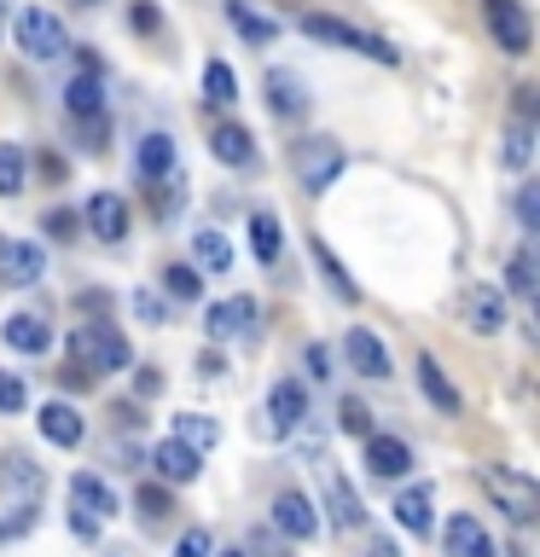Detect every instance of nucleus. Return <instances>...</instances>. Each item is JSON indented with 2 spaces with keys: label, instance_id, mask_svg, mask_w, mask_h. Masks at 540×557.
Returning <instances> with one entry per match:
<instances>
[{
  "label": "nucleus",
  "instance_id": "nucleus-35",
  "mask_svg": "<svg viewBox=\"0 0 540 557\" xmlns=\"http://www.w3.org/2000/svg\"><path fill=\"white\" fill-rule=\"evenodd\" d=\"M163 290L181 296V302H192V296L204 290V278H198V268H186V261H169V268H163Z\"/></svg>",
  "mask_w": 540,
  "mask_h": 557
},
{
  "label": "nucleus",
  "instance_id": "nucleus-37",
  "mask_svg": "<svg viewBox=\"0 0 540 557\" xmlns=\"http://www.w3.org/2000/svg\"><path fill=\"white\" fill-rule=\"evenodd\" d=\"M338 424H343V435H360V442H366V435H372V412H366L360 400L348 395L343 407H338Z\"/></svg>",
  "mask_w": 540,
  "mask_h": 557
},
{
  "label": "nucleus",
  "instance_id": "nucleus-17",
  "mask_svg": "<svg viewBox=\"0 0 540 557\" xmlns=\"http://www.w3.org/2000/svg\"><path fill=\"white\" fill-rule=\"evenodd\" d=\"M418 389H425V400H430L435 412L459 418L465 400H459V389L447 383V372H442V360H435V355H418Z\"/></svg>",
  "mask_w": 540,
  "mask_h": 557
},
{
  "label": "nucleus",
  "instance_id": "nucleus-27",
  "mask_svg": "<svg viewBox=\"0 0 540 557\" xmlns=\"http://www.w3.org/2000/svg\"><path fill=\"white\" fill-rule=\"evenodd\" d=\"M226 17H233V29H238L250 47H268V41H279V24H273V17L250 12L244 0H226Z\"/></svg>",
  "mask_w": 540,
  "mask_h": 557
},
{
  "label": "nucleus",
  "instance_id": "nucleus-36",
  "mask_svg": "<svg viewBox=\"0 0 540 557\" xmlns=\"http://www.w3.org/2000/svg\"><path fill=\"white\" fill-rule=\"evenodd\" d=\"M314 256H320V268H326V278H331V290H338V296H348V302H355V296H360V290H355V278H348V273H343V261H338V256H331V250H326V244H314Z\"/></svg>",
  "mask_w": 540,
  "mask_h": 557
},
{
  "label": "nucleus",
  "instance_id": "nucleus-2",
  "mask_svg": "<svg viewBox=\"0 0 540 557\" xmlns=\"http://www.w3.org/2000/svg\"><path fill=\"white\" fill-rule=\"evenodd\" d=\"M303 35H314V41H331V47H343V52H360V59H372V64H401V52L390 41H378V35H366L355 24H343V17H331V12H303Z\"/></svg>",
  "mask_w": 540,
  "mask_h": 557
},
{
  "label": "nucleus",
  "instance_id": "nucleus-5",
  "mask_svg": "<svg viewBox=\"0 0 540 557\" xmlns=\"http://www.w3.org/2000/svg\"><path fill=\"white\" fill-rule=\"evenodd\" d=\"M488 29H494V47L512 52V59L535 47V24L523 12V0H488Z\"/></svg>",
  "mask_w": 540,
  "mask_h": 557
},
{
  "label": "nucleus",
  "instance_id": "nucleus-46",
  "mask_svg": "<svg viewBox=\"0 0 540 557\" xmlns=\"http://www.w3.org/2000/svg\"><path fill=\"white\" fill-rule=\"evenodd\" d=\"M517 116H523V122H535V116H540V87H529V82L517 87Z\"/></svg>",
  "mask_w": 540,
  "mask_h": 557
},
{
  "label": "nucleus",
  "instance_id": "nucleus-43",
  "mask_svg": "<svg viewBox=\"0 0 540 557\" xmlns=\"http://www.w3.org/2000/svg\"><path fill=\"white\" fill-rule=\"evenodd\" d=\"M174 557H209V534L204 529H186L181 546H174Z\"/></svg>",
  "mask_w": 540,
  "mask_h": 557
},
{
  "label": "nucleus",
  "instance_id": "nucleus-11",
  "mask_svg": "<svg viewBox=\"0 0 540 557\" xmlns=\"http://www.w3.org/2000/svg\"><path fill=\"white\" fill-rule=\"evenodd\" d=\"M366 470L372 476H383V482H395V476H407L413 470V447L401 442V435H366Z\"/></svg>",
  "mask_w": 540,
  "mask_h": 557
},
{
  "label": "nucleus",
  "instance_id": "nucleus-21",
  "mask_svg": "<svg viewBox=\"0 0 540 557\" xmlns=\"http://www.w3.org/2000/svg\"><path fill=\"white\" fill-rule=\"evenodd\" d=\"M268 104L279 116H303L308 111V87H303V76H296V70H268Z\"/></svg>",
  "mask_w": 540,
  "mask_h": 557
},
{
  "label": "nucleus",
  "instance_id": "nucleus-24",
  "mask_svg": "<svg viewBox=\"0 0 540 557\" xmlns=\"http://www.w3.org/2000/svg\"><path fill=\"white\" fill-rule=\"evenodd\" d=\"M0 337H7V348H24V355H47L52 331H47L41 313H12V320L0 325Z\"/></svg>",
  "mask_w": 540,
  "mask_h": 557
},
{
  "label": "nucleus",
  "instance_id": "nucleus-4",
  "mask_svg": "<svg viewBox=\"0 0 540 557\" xmlns=\"http://www.w3.org/2000/svg\"><path fill=\"white\" fill-rule=\"evenodd\" d=\"M482 487L500 499V511L512 517V522H535V517H540V487H535L529 476H517V470L488 465V470H482Z\"/></svg>",
  "mask_w": 540,
  "mask_h": 557
},
{
  "label": "nucleus",
  "instance_id": "nucleus-1",
  "mask_svg": "<svg viewBox=\"0 0 540 557\" xmlns=\"http://www.w3.org/2000/svg\"><path fill=\"white\" fill-rule=\"evenodd\" d=\"M64 348H70V366H82L87 377H99V372H128V366H134V348H128V337H122V325H111V320L76 325Z\"/></svg>",
  "mask_w": 540,
  "mask_h": 557
},
{
  "label": "nucleus",
  "instance_id": "nucleus-33",
  "mask_svg": "<svg viewBox=\"0 0 540 557\" xmlns=\"http://www.w3.org/2000/svg\"><path fill=\"white\" fill-rule=\"evenodd\" d=\"M174 435H181V442L186 447H216L221 442V424H216V418H204V412H181V418H174Z\"/></svg>",
  "mask_w": 540,
  "mask_h": 557
},
{
  "label": "nucleus",
  "instance_id": "nucleus-9",
  "mask_svg": "<svg viewBox=\"0 0 540 557\" xmlns=\"http://www.w3.org/2000/svg\"><path fill=\"white\" fill-rule=\"evenodd\" d=\"M0 487H7L12 505H35L41 487H47V476H41L35 459H24V453H7V459H0Z\"/></svg>",
  "mask_w": 540,
  "mask_h": 557
},
{
  "label": "nucleus",
  "instance_id": "nucleus-10",
  "mask_svg": "<svg viewBox=\"0 0 540 557\" xmlns=\"http://www.w3.org/2000/svg\"><path fill=\"white\" fill-rule=\"evenodd\" d=\"M41 273H47V250H41V244H12V238H7V250H0V285L24 290V285H35Z\"/></svg>",
  "mask_w": 540,
  "mask_h": 557
},
{
  "label": "nucleus",
  "instance_id": "nucleus-48",
  "mask_svg": "<svg viewBox=\"0 0 540 557\" xmlns=\"http://www.w3.org/2000/svg\"><path fill=\"white\" fill-rule=\"evenodd\" d=\"M70 534H82V540H94L99 534V522L87 517V511H70Z\"/></svg>",
  "mask_w": 540,
  "mask_h": 557
},
{
  "label": "nucleus",
  "instance_id": "nucleus-28",
  "mask_svg": "<svg viewBox=\"0 0 540 557\" xmlns=\"http://www.w3.org/2000/svg\"><path fill=\"white\" fill-rule=\"evenodd\" d=\"M29 186V157L17 139H0V198H17Z\"/></svg>",
  "mask_w": 540,
  "mask_h": 557
},
{
  "label": "nucleus",
  "instance_id": "nucleus-23",
  "mask_svg": "<svg viewBox=\"0 0 540 557\" xmlns=\"http://www.w3.org/2000/svg\"><path fill=\"white\" fill-rule=\"evenodd\" d=\"M151 465H157V476H163V482H192V476H198V447H186L181 435H174V442H157Z\"/></svg>",
  "mask_w": 540,
  "mask_h": 557
},
{
  "label": "nucleus",
  "instance_id": "nucleus-47",
  "mask_svg": "<svg viewBox=\"0 0 540 557\" xmlns=\"http://www.w3.org/2000/svg\"><path fill=\"white\" fill-rule=\"evenodd\" d=\"M303 366H308V377H314V383H320V377H331V355H326L320 343H314L308 355H303Z\"/></svg>",
  "mask_w": 540,
  "mask_h": 557
},
{
  "label": "nucleus",
  "instance_id": "nucleus-8",
  "mask_svg": "<svg viewBox=\"0 0 540 557\" xmlns=\"http://www.w3.org/2000/svg\"><path fill=\"white\" fill-rule=\"evenodd\" d=\"M273 529L285 534V540H314V534H320V511H314L308 494L285 487V494L273 499Z\"/></svg>",
  "mask_w": 540,
  "mask_h": 557
},
{
  "label": "nucleus",
  "instance_id": "nucleus-44",
  "mask_svg": "<svg viewBox=\"0 0 540 557\" xmlns=\"http://www.w3.org/2000/svg\"><path fill=\"white\" fill-rule=\"evenodd\" d=\"M134 29H139V35H157V29H163V17H157L151 0H134Z\"/></svg>",
  "mask_w": 540,
  "mask_h": 557
},
{
  "label": "nucleus",
  "instance_id": "nucleus-26",
  "mask_svg": "<svg viewBox=\"0 0 540 557\" xmlns=\"http://www.w3.org/2000/svg\"><path fill=\"white\" fill-rule=\"evenodd\" d=\"M64 111H70V116H82V122L105 111V94H99V76H94V70L70 76V87H64Z\"/></svg>",
  "mask_w": 540,
  "mask_h": 557
},
{
  "label": "nucleus",
  "instance_id": "nucleus-19",
  "mask_svg": "<svg viewBox=\"0 0 540 557\" xmlns=\"http://www.w3.org/2000/svg\"><path fill=\"white\" fill-rule=\"evenodd\" d=\"M447 557H494V540H488V529H482V522L477 517H447Z\"/></svg>",
  "mask_w": 540,
  "mask_h": 557
},
{
  "label": "nucleus",
  "instance_id": "nucleus-18",
  "mask_svg": "<svg viewBox=\"0 0 540 557\" xmlns=\"http://www.w3.org/2000/svg\"><path fill=\"white\" fill-rule=\"evenodd\" d=\"M35 424H41V435H47L52 447H76L82 435H87L82 412L70 407V400H47V407H41V418H35Z\"/></svg>",
  "mask_w": 540,
  "mask_h": 557
},
{
  "label": "nucleus",
  "instance_id": "nucleus-34",
  "mask_svg": "<svg viewBox=\"0 0 540 557\" xmlns=\"http://www.w3.org/2000/svg\"><path fill=\"white\" fill-rule=\"evenodd\" d=\"M204 94L216 99V104H233V99H238V76H233V64L209 59V64H204Z\"/></svg>",
  "mask_w": 540,
  "mask_h": 557
},
{
  "label": "nucleus",
  "instance_id": "nucleus-7",
  "mask_svg": "<svg viewBox=\"0 0 540 557\" xmlns=\"http://www.w3.org/2000/svg\"><path fill=\"white\" fill-rule=\"evenodd\" d=\"M296 169H303L308 191H326L343 174V146H338V139H308V146L296 151Z\"/></svg>",
  "mask_w": 540,
  "mask_h": 557
},
{
  "label": "nucleus",
  "instance_id": "nucleus-15",
  "mask_svg": "<svg viewBox=\"0 0 540 557\" xmlns=\"http://www.w3.org/2000/svg\"><path fill=\"white\" fill-rule=\"evenodd\" d=\"M343 355H348V366H355L360 377H378V383L390 377V355H383V343H378L366 325H355V331L343 337Z\"/></svg>",
  "mask_w": 540,
  "mask_h": 557
},
{
  "label": "nucleus",
  "instance_id": "nucleus-25",
  "mask_svg": "<svg viewBox=\"0 0 540 557\" xmlns=\"http://www.w3.org/2000/svg\"><path fill=\"white\" fill-rule=\"evenodd\" d=\"M134 169H139V181H163V174L174 169V139L169 134H146V139H139Z\"/></svg>",
  "mask_w": 540,
  "mask_h": 557
},
{
  "label": "nucleus",
  "instance_id": "nucleus-38",
  "mask_svg": "<svg viewBox=\"0 0 540 557\" xmlns=\"http://www.w3.org/2000/svg\"><path fill=\"white\" fill-rule=\"evenodd\" d=\"M505 285H512L517 296H529V290H535V256H529V250H517V256H512V268H505Z\"/></svg>",
  "mask_w": 540,
  "mask_h": 557
},
{
  "label": "nucleus",
  "instance_id": "nucleus-29",
  "mask_svg": "<svg viewBox=\"0 0 540 557\" xmlns=\"http://www.w3.org/2000/svg\"><path fill=\"white\" fill-rule=\"evenodd\" d=\"M279 244H285V238H279V215H273V209H256V215H250V250H256L261 268H273V261H279Z\"/></svg>",
  "mask_w": 540,
  "mask_h": 557
},
{
  "label": "nucleus",
  "instance_id": "nucleus-49",
  "mask_svg": "<svg viewBox=\"0 0 540 557\" xmlns=\"http://www.w3.org/2000/svg\"><path fill=\"white\" fill-rule=\"evenodd\" d=\"M157 383H163V377H157V366H139V395H157Z\"/></svg>",
  "mask_w": 540,
  "mask_h": 557
},
{
  "label": "nucleus",
  "instance_id": "nucleus-32",
  "mask_svg": "<svg viewBox=\"0 0 540 557\" xmlns=\"http://www.w3.org/2000/svg\"><path fill=\"white\" fill-rule=\"evenodd\" d=\"M192 250H198V268H216V273L233 268V244H226V233H216V226H204V233L192 238Z\"/></svg>",
  "mask_w": 540,
  "mask_h": 557
},
{
  "label": "nucleus",
  "instance_id": "nucleus-40",
  "mask_svg": "<svg viewBox=\"0 0 540 557\" xmlns=\"http://www.w3.org/2000/svg\"><path fill=\"white\" fill-rule=\"evenodd\" d=\"M24 377H17V372H0V412H17V407H24Z\"/></svg>",
  "mask_w": 540,
  "mask_h": 557
},
{
  "label": "nucleus",
  "instance_id": "nucleus-42",
  "mask_svg": "<svg viewBox=\"0 0 540 557\" xmlns=\"http://www.w3.org/2000/svg\"><path fill=\"white\" fill-rule=\"evenodd\" d=\"M134 313H139L146 325H163V302H157L151 290H134Z\"/></svg>",
  "mask_w": 540,
  "mask_h": 557
},
{
  "label": "nucleus",
  "instance_id": "nucleus-20",
  "mask_svg": "<svg viewBox=\"0 0 540 557\" xmlns=\"http://www.w3.org/2000/svg\"><path fill=\"white\" fill-rule=\"evenodd\" d=\"M430 511H435L430 482H413V487H401V494H395V522L407 534H430Z\"/></svg>",
  "mask_w": 540,
  "mask_h": 557
},
{
  "label": "nucleus",
  "instance_id": "nucleus-39",
  "mask_svg": "<svg viewBox=\"0 0 540 557\" xmlns=\"http://www.w3.org/2000/svg\"><path fill=\"white\" fill-rule=\"evenodd\" d=\"M517 221L523 233H540V186H517Z\"/></svg>",
  "mask_w": 540,
  "mask_h": 557
},
{
  "label": "nucleus",
  "instance_id": "nucleus-3",
  "mask_svg": "<svg viewBox=\"0 0 540 557\" xmlns=\"http://www.w3.org/2000/svg\"><path fill=\"white\" fill-rule=\"evenodd\" d=\"M12 41H17V52H24V59L52 64V59H64L70 35H64V24H59L47 7H24V12L12 17Z\"/></svg>",
  "mask_w": 540,
  "mask_h": 557
},
{
  "label": "nucleus",
  "instance_id": "nucleus-52",
  "mask_svg": "<svg viewBox=\"0 0 540 557\" xmlns=\"http://www.w3.org/2000/svg\"><path fill=\"white\" fill-rule=\"evenodd\" d=\"M372 557H395V546H372Z\"/></svg>",
  "mask_w": 540,
  "mask_h": 557
},
{
  "label": "nucleus",
  "instance_id": "nucleus-45",
  "mask_svg": "<svg viewBox=\"0 0 540 557\" xmlns=\"http://www.w3.org/2000/svg\"><path fill=\"white\" fill-rule=\"evenodd\" d=\"M52 238H76V215H70V209H52V215L41 221Z\"/></svg>",
  "mask_w": 540,
  "mask_h": 557
},
{
  "label": "nucleus",
  "instance_id": "nucleus-6",
  "mask_svg": "<svg viewBox=\"0 0 540 557\" xmlns=\"http://www.w3.org/2000/svg\"><path fill=\"white\" fill-rule=\"evenodd\" d=\"M308 418V395H303V383H273V395H268V407H261V424L256 430H268V435H291L296 424Z\"/></svg>",
  "mask_w": 540,
  "mask_h": 557
},
{
  "label": "nucleus",
  "instance_id": "nucleus-51",
  "mask_svg": "<svg viewBox=\"0 0 540 557\" xmlns=\"http://www.w3.org/2000/svg\"><path fill=\"white\" fill-rule=\"evenodd\" d=\"M256 552H261V557H279V540H273V534H261V529H256Z\"/></svg>",
  "mask_w": 540,
  "mask_h": 557
},
{
  "label": "nucleus",
  "instance_id": "nucleus-41",
  "mask_svg": "<svg viewBox=\"0 0 540 557\" xmlns=\"http://www.w3.org/2000/svg\"><path fill=\"white\" fill-rule=\"evenodd\" d=\"M139 511H146V517H163V511H174V499H169V487H139Z\"/></svg>",
  "mask_w": 540,
  "mask_h": 557
},
{
  "label": "nucleus",
  "instance_id": "nucleus-53",
  "mask_svg": "<svg viewBox=\"0 0 540 557\" xmlns=\"http://www.w3.org/2000/svg\"><path fill=\"white\" fill-rule=\"evenodd\" d=\"M221 557H250V552H221Z\"/></svg>",
  "mask_w": 540,
  "mask_h": 557
},
{
  "label": "nucleus",
  "instance_id": "nucleus-14",
  "mask_svg": "<svg viewBox=\"0 0 540 557\" xmlns=\"http://www.w3.org/2000/svg\"><path fill=\"white\" fill-rule=\"evenodd\" d=\"M465 325L477 331V337H500L505 331V296L494 285H477L465 296Z\"/></svg>",
  "mask_w": 540,
  "mask_h": 557
},
{
  "label": "nucleus",
  "instance_id": "nucleus-31",
  "mask_svg": "<svg viewBox=\"0 0 540 557\" xmlns=\"http://www.w3.org/2000/svg\"><path fill=\"white\" fill-rule=\"evenodd\" d=\"M529 157H535V122H512V128H505V146H500V163L505 169H529Z\"/></svg>",
  "mask_w": 540,
  "mask_h": 557
},
{
  "label": "nucleus",
  "instance_id": "nucleus-50",
  "mask_svg": "<svg viewBox=\"0 0 540 557\" xmlns=\"http://www.w3.org/2000/svg\"><path fill=\"white\" fill-rule=\"evenodd\" d=\"M198 372H204V377H221L226 366H221V355H204V360H198Z\"/></svg>",
  "mask_w": 540,
  "mask_h": 557
},
{
  "label": "nucleus",
  "instance_id": "nucleus-16",
  "mask_svg": "<svg viewBox=\"0 0 540 557\" xmlns=\"http://www.w3.org/2000/svg\"><path fill=\"white\" fill-rule=\"evenodd\" d=\"M209 157L226 163V169H250L256 163L250 128H238V122H216V134H209Z\"/></svg>",
  "mask_w": 540,
  "mask_h": 557
},
{
  "label": "nucleus",
  "instance_id": "nucleus-13",
  "mask_svg": "<svg viewBox=\"0 0 540 557\" xmlns=\"http://www.w3.org/2000/svg\"><path fill=\"white\" fill-rule=\"evenodd\" d=\"M250 320H256V296H226V302L204 313V331H209V343H226V337H244Z\"/></svg>",
  "mask_w": 540,
  "mask_h": 557
},
{
  "label": "nucleus",
  "instance_id": "nucleus-30",
  "mask_svg": "<svg viewBox=\"0 0 540 557\" xmlns=\"http://www.w3.org/2000/svg\"><path fill=\"white\" fill-rule=\"evenodd\" d=\"M331 522H338L343 534H355L360 522H366V505H360V494L343 476H331Z\"/></svg>",
  "mask_w": 540,
  "mask_h": 557
},
{
  "label": "nucleus",
  "instance_id": "nucleus-12",
  "mask_svg": "<svg viewBox=\"0 0 540 557\" xmlns=\"http://www.w3.org/2000/svg\"><path fill=\"white\" fill-rule=\"evenodd\" d=\"M87 233L105 238V244H122L128 238V203H122L116 191H94V198H87Z\"/></svg>",
  "mask_w": 540,
  "mask_h": 557
},
{
  "label": "nucleus",
  "instance_id": "nucleus-22",
  "mask_svg": "<svg viewBox=\"0 0 540 557\" xmlns=\"http://www.w3.org/2000/svg\"><path fill=\"white\" fill-rule=\"evenodd\" d=\"M70 505H76V511H87L94 522L116 517V494H111L99 476H87V470H82V476H70Z\"/></svg>",
  "mask_w": 540,
  "mask_h": 557
}]
</instances>
